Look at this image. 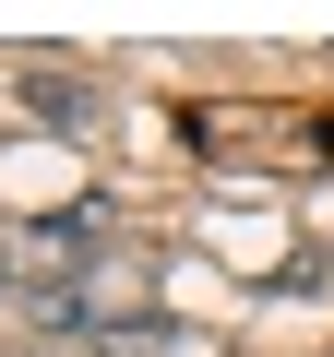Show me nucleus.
Instances as JSON below:
<instances>
[{
  "label": "nucleus",
  "instance_id": "obj_1",
  "mask_svg": "<svg viewBox=\"0 0 334 357\" xmlns=\"http://www.w3.org/2000/svg\"><path fill=\"white\" fill-rule=\"evenodd\" d=\"M0 250H13L24 286H72V274L96 262V215H36V227H13Z\"/></svg>",
  "mask_w": 334,
  "mask_h": 357
},
{
  "label": "nucleus",
  "instance_id": "obj_2",
  "mask_svg": "<svg viewBox=\"0 0 334 357\" xmlns=\"http://www.w3.org/2000/svg\"><path fill=\"white\" fill-rule=\"evenodd\" d=\"M13 96H24V107H36V131H84V119H96V96H84V84H72V72H24V84H13Z\"/></svg>",
  "mask_w": 334,
  "mask_h": 357
},
{
  "label": "nucleus",
  "instance_id": "obj_3",
  "mask_svg": "<svg viewBox=\"0 0 334 357\" xmlns=\"http://www.w3.org/2000/svg\"><path fill=\"white\" fill-rule=\"evenodd\" d=\"M13 310H24L36 333H84V321H96V298H84V286H24Z\"/></svg>",
  "mask_w": 334,
  "mask_h": 357
},
{
  "label": "nucleus",
  "instance_id": "obj_4",
  "mask_svg": "<svg viewBox=\"0 0 334 357\" xmlns=\"http://www.w3.org/2000/svg\"><path fill=\"white\" fill-rule=\"evenodd\" d=\"M96 357H180V333H167V321H108Z\"/></svg>",
  "mask_w": 334,
  "mask_h": 357
},
{
  "label": "nucleus",
  "instance_id": "obj_5",
  "mask_svg": "<svg viewBox=\"0 0 334 357\" xmlns=\"http://www.w3.org/2000/svg\"><path fill=\"white\" fill-rule=\"evenodd\" d=\"M0 274H13V250H0Z\"/></svg>",
  "mask_w": 334,
  "mask_h": 357
}]
</instances>
